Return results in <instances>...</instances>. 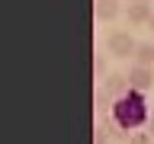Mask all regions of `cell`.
<instances>
[{"instance_id": "cell-1", "label": "cell", "mask_w": 154, "mask_h": 144, "mask_svg": "<svg viewBox=\"0 0 154 144\" xmlns=\"http://www.w3.org/2000/svg\"><path fill=\"white\" fill-rule=\"evenodd\" d=\"M119 122V128H122L125 134L128 131H138L141 125H148V118H151V112H148V103H144V96L141 93H128L122 96V99H116L112 103V112H109Z\"/></svg>"}, {"instance_id": "cell-2", "label": "cell", "mask_w": 154, "mask_h": 144, "mask_svg": "<svg viewBox=\"0 0 154 144\" xmlns=\"http://www.w3.org/2000/svg\"><path fill=\"white\" fill-rule=\"evenodd\" d=\"M106 51H109L112 58H135L138 42H135V35L128 32V29H112L109 38H106Z\"/></svg>"}, {"instance_id": "cell-3", "label": "cell", "mask_w": 154, "mask_h": 144, "mask_svg": "<svg viewBox=\"0 0 154 144\" xmlns=\"http://www.w3.org/2000/svg\"><path fill=\"white\" fill-rule=\"evenodd\" d=\"M103 93L109 96V99H122V96L132 93V86H128V74H119V70H112V74L103 80Z\"/></svg>"}, {"instance_id": "cell-4", "label": "cell", "mask_w": 154, "mask_h": 144, "mask_svg": "<svg viewBox=\"0 0 154 144\" xmlns=\"http://www.w3.org/2000/svg\"><path fill=\"white\" fill-rule=\"evenodd\" d=\"M151 83H154V70L151 67H138V64H132L128 67V86H132V93H148L151 90Z\"/></svg>"}, {"instance_id": "cell-5", "label": "cell", "mask_w": 154, "mask_h": 144, "mask_svg": "<svg viewBox=\"0 0 154 144\" xmlns=\"http://www.w3.org/2000/svg\"><path fill=\"white\" fill-rule=\"evenodd\" d=\"M151 13L154 7H144V3H128V10H125V16H128V26L135 29H148V22H151Z\"/></svg>"}, {"instance_id": "cell-6", "label": "cell", "mask_w": 154, "mask_h": 144, "mask_svg": "<svg viewBox=\"0 0 154 144\" xmlns=\"http://www.w3.org/2000/svg\"><path fill=\"white\" fill-rule=\"evenodd\" d=\"M119 13H122L119 0H93V16L100 19V22H112Z\"/></svg>"}, {"instance_id": "cell-7", "label": "cell", "mask_w": 154, "mask_h": 144, "mask_svg": "<svg viewBox=\"0 0 154 144\" xmlns=\"http://www.w3.org/2000/svg\"><path fill=\"white\" fill-rule=\"evenodd\" d=\"M135 64H138V67H154V42H138Z\"/></svg>"}, {"instance_id": "cell-8", "label": "cell", "mask_w": 154, "mask_h": 144, "mask_svg": "<svg viewBox=\"0 0 154 144\" xmlns=\"http://www.w3.org/2000/svg\"><path fill=\"white\" fill-rule=\"evenodd\" d=\"M93 74L100 77V80L109 77V74H106V55H103V51H96V55H93Z\"/></svg>"}, {"instance_id": "cell-9", "label": "cell", "mask_w": 154, "mask_h": 144, "mask_svg": "<svg viewBox=\"0 0 154 144\" xmlns=\"http://www.w3.org/2000/svg\"><path fill=\"white\" fill-rule=\"evenodd\" d=\"M128 144H154V138L148 131H135V134H128Z\"/></svg>"}, {"instance_id": "cell-10", "label": "cell", "mask_w": 154, "mask_h": 144, "mask_svg": "<svg viewBox=\"0 0 154 144\" xmlns=\"http://www.w3.org/2000/svg\"><path fill=\"white\" fill-rule=\"evenodd\" d=\"M106 141H109V131H106L103 125H96L93 128V144H106Z\"/></svg>"}, {"instance_id": "cell-11", "label": "cell", "mask_w": 154, "mask_h": 144, "mask_svg": "<svg viewBox=\"0 0 154 144\" xmlns=\"http://www.w3.org/2000/svg\"><path fill=\"white\" fill-rule=\"evenodd\" d=\"M148 134L154 138V112H151V118H148Z\"/></svg>"}, {"instance_id": "cell-12", "label": "cell", "mask_w": 154, "mask_h": 144, "mask_svg": "<svg viewBox=\"0 0 154 144\" xmlns=\"http://www.w3.org/2000/svg\"><path fill=\"white\" fill-rule=\"evenodd\" d=\"M148 32L154 35V13H151V22H148Z\"/></svg>"}, {"instance_id": "cell-13", "label": "cell", "mask_w": 154, "mask_h": 144, "mask_svg": "<svg viewBox=\"0 0 154 144\" xmlns=\"http://www.w3.org/2000/svg\"><path fill=\"white\" fill-rule=\"evenodd\" d=\"M128 3H144V7H151V0H128Z\"/></svg>"}, {"instance_id": "cell-14", "label": "cell", "mask_w": 154, "mask_h": 144, "mask_svg": "<svg viewBox=\"0 0 154 144\" xmlns=\"http://www.w3.org/2000/svg\"><path fill=\"white\" fill-rule=\"evenodd\" d=\"M151 70H154V67H151Z\"/></svg>"}]
</instances>
